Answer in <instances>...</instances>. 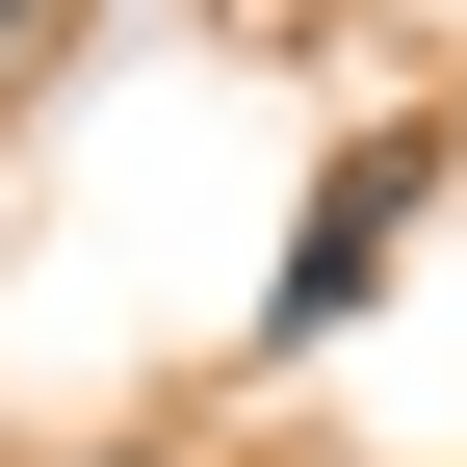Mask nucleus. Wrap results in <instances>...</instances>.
Listing matches in <instances>:
<instances>
[{"instance_id": "f03ea898", "label": "nucleus", "mask_w": 467, "mask_h": 467, "mask_svg": "<svg viewBox=\"0 0 467 467\" xmlns=\"http://www.w3.org/2000/svg\"><path fill=\"white\" fill-rule=\"evenodd\" d=\"M0 78H26V0H0Z\"/></svg>"}, {"instance_id": "f257e3e1", "label": "nucleus", "mask_w": 467, "mask_h": 467, "mask_svg": "<svg viewBox=\"0 0 467 467\" xmlns=\"http://www.w3.org/2000/svg\"><path fill=\"white\" fill-rule=\"evenodd\" d=\"M416 208H441V130H364V156L312 182V234H285V285H260V364H312V337L389 285V234H416Z\"/></svg>"}, {"instance_id": "7ed1b4c3", "label": "nucleus", "mask_w": 467, "mask_h": 467, "mask_svg": "<svg viewBox=\"0 0 467 467\" xmlns=\"http://www.w3.org/2000/svg\"><path fill=\"white\" fill-rule=\"evenodd\" d=\"M78 467H156V441H78Z\"/></svg>"}]
</instances>
